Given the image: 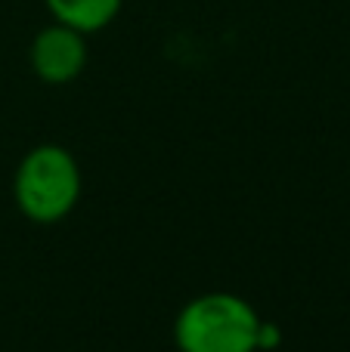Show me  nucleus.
<instances>
[{
  "instance_id": "7ed1b4c3",
  "label": "nucleus",
  "mask_w": 350,
  "mask_h": 352,
  "mask_svg": "<svg viewBox=\"0 0 350 352\" xmlns=\"http://www.w3.org/2000/svg\"><path fill=\"white\" fill-rule=\"evenodd\" d=\"M31 72L43 84H72L87 65V34L68 28L62 22H53L34 34L28 47Z\"/></svg>"
},
{
  "instance_id": "f03ea898",
  "label": "nucleus",
  "mask_w": 350,
  "mask_h": 352,
  "mask_svg": "<svg viewBox=\"0 0 350 352\" xmlns=\"http://www.w3.org/2000/svg\"><path fill=\"white\" fill-rule=\"evenodd\" d=\"M12 198L25 219L31 223H59L78 207L81 167L74 155L62 146H34L16 167Z\"/></svg>"
},
{
  "instance_id": "20e7f679",
  "label": "nucleus",
  "mask_w": 350,
  "mask_h": 352,
  "mask_svg": "<svg viewBox=\"0 0 350 352\" xmlns=\"http://www.w3.org/2000/svg\"><path fill=\"white\" fill-rule=\"evenodd\" d=\"M121 3L124 0H43L53 22L68 25V28L81 31V34L109 28L118 19V12H121Z\"/></svg>"
},
{
  "instance_id": "f257e3e1",
  "label": "nucleus",
  "mask_w": 350,
  "mask_h": 352,
  "mask_svg": "<svg viewBox=\"0 0 350 352\" xmlns=\"http://www.w3.org/2000/svg\"><path fill=\"white\" fill-rule=\"evenodd\" d=\"M260 324L264 318L245 297L211 291L177 312L174 343L180 352H260Z\"/></svg>"
}]
</instances>
